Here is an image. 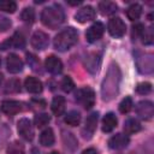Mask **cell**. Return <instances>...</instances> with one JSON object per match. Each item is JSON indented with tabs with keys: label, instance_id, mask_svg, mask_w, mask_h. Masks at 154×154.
Wrapping results in <instances>:
<instances>
[{
	"label": "cell",
	"instance_id": "1",
	"mask_svg": "<svg viewBox=\"0 0 154 154\" xmlns=\"http://www.w3.org/2000/svg\"><path fill=\"white\" fill-rule=\"evenodd\" d=\"M120 83V70L118 65L112 64L106 73V77L102 81L101 95L103 101H111L118 94Z\"/></svg>",
	"mask_w": 154,
	"mask_h": 154
},
{
	"label": "cell",
	"instance_id": "2",
	"mask_svg": "<svg viewBox=\"0 0 154 154\" xmlns=\"http://www.w3.org/2000/svg\"><path fill=\"white\" fill-rule=\"evenodd\" d=\"M65 20V13L60 5L54 4L52 6L45 7L41 13V22L45 26L51 29H57Z\"/></svg>",
	"mask_w": 154,
	"mask_h": 154
},
{
	"label": "cell",
	"instance_id": "3",
	"mask_svg": "<svg viewBox=\"0 0 154 154\" xmlns=\"http://www.w3.org/2000/svg\"><path fill=\"white\" fill-rule=\"evenodd\" d=\"M77 38H78L77 30L72 26H69V28H65L64 30H61L54 37L53 45H54L55 49H58L60 52H65V51H69L77 42Z\"/></svg>",
	"mask_w": 154,
	"mask_h": 154
},
{
	"label": "cell",
	"instance_id": "4",
	"mask_svg": "<svg viewBox=\"0 0 154 154\" xmlns=\"http://www.w3.org/2000/svg\"><path fill=\"white\" fill-rule=\"evenodd\" d=\"M76 101L78 103H81L87 109L91 108L95 103V93H94V90L89 87L78 89L76 91Z\"/></svg>",
	"mask_w": 154,
	"mask_h": 154
},
{
	"label": "cell",
	"instance_id": "5",
	"mask_svg": "<svg viewBox=\"0 0 154 154\" xmlns=\"http://www.w3.org/2000/svg\"><path fill=\"white\" fill-rule=\"evenodd\" d=\"M108 32L111 36L116 37V38H119V37H123L125 35V31H126V25L125 23L123 22L122 18L119 17H113L109 19L108 22Z\"/></svg>",
	"mask_w": 154,
	"mask_h": 154
},
{
	"label": "cell",
	"instance_id": "6",
	"mask_svg": "<svg viewBox=\"0 0 154 154\" xmlns=\"http://www.w3.org/2000/svg\"><path fill=\"white\" fill-rule=\"evenodd\" d=\"M136 113L141 119H144V120L152 119L153 116H154V105H153V102L148 101V100L140 101L136 106Z\"/></svg>",
	"mask_w": 154,
	"mask_h": 154
},
{
	"label": "cell",
	"instance_id": "7",
	"mask_svg": "<svg viewBox=\"0 0 154 154\" xmlns=\"http://www.w3.org/2000/svg\"><path fill=\"white\" fill-rule=\"evenodd\" d=\"M17 129L20 137L24 138L25 141H31L34 138V128L31 125V122L28 118L19 119L17 124Z\"/></svg>",
	"mask_w": 154,
	"mask_h": 154
},
{
	"label": "cell",
	"instance_id": "8",
	"mask_svg": "<svg viewBox=\"0 0 154 154\" xmlns=\"http://www.w3.org/2000/svg\"><path fill=\"white\" fill-rule=\"evenodd\" d=\"M103 31H105V26L102 23L100 22H96L94 23L93 25H90L85 32V37H87V41L93 43V42H96L99 38H101V36L103 35Z\"/></svg>",
	"mask_w": 154,
	"mask_h": 154
},
{
	"label": "cell",
	"instance_id": "9",
	"mask_svg": "<svg viewBox=\"0 0 154 154\" xmlns=\"http://www.w3.org/2000/svg\"><path fill=\"white\" fill-rule=\"evenodd\" d=\"M137 69L141 73H152L154 69V58L152 54H144L137 58Z\"/></svg>",
	"mask_w": 154,
	"mask_h": 154
},
{
	"label": "cell",
	"instance_id": "10",
	"mask_svg": "<svg viewBox=\"0 0 154 154\" xmlns=\"http://www.w3.org/2000/svg\"><path fill=\"white\" fill-rule=\"evenodd\" d=\"M48 43H49V37H48V35L46 32L35 31L32 34V36H31V46L35 49L42 51V49L48 47Z\"/></svg>",
	"mask_w": 154,
	"mask_h": 154
},
{
	"label": "cell",
	"instance_id": "11",
	"mask_svg": "<svg viewBox=\"0 0 154 154\" xmlns=\"http://www.w3.org/2000/svg\"><path fill=\"white\" fill-rule=\"evenodd\" d=\"M97 119H99V113L97 112H93L91 114H89L87 117L85 125H84V129H83V137L84 138H90L91 137V135L96 130Z\"/></svg>",
	"mask_w": 154,
	"mask_h": 154
},
{
	"label": "cell",
	"instance_id": "12",
	"mask_svg": "<svg viewBox=\"0 0 154 154\" xmlns=\"http://www.w3.org/2000/svg\"><path fill=\"white\" fill-rule=\"evenodd\" d=\"M100 64H101V57L97 53H89L84 58V65L87 70L91 73H95L99 71Z\"/></svg>",
	"mask_w": 154,
	"mask_h": 154
},
{
	"label": "cell",
	"instance_id": "13",
	"mask_svg": "<svg viewBox=\"0 0 154 154\" xmlns=\"http://www.w3.org/2000/svg\"><path fill=\"white\" fill-rule=\"evenodd\" d=\"M45 66H46V70L53 75H58L63 71V63L61 60L55 57V55H49L46 58V61H45Z\"/></svg>",
	"mask_w": 154,
	"mask_h": 154
},
{
	"label": "cell",
	"instance_id": "14",
	"mask_svg": "<svg viewBox=\"0 0 154 154\" xmlns=\"http://www.w3.org/2000/svg\"><path fill=\"white\" fill-rule=\"evenodd\" d=\"M95 14L96 13H95L94 7H91V6H84V7L79 8L76 12L75 18H76V20L78 23H87V22L94 19L95 18Z\"/></svg>",
	"mask_w": 154,
	"mask_h": 154
},
{
	"label": "cell",
	"instance_id": "15",
	"mask_svg": "<svg viewBox=\"0 0 154 154\" xmlns=\"http://www.w3.org/2000/svg\"><path fill=\"white\" fill-rule=\"evenodd\" d=\"M130 140L125 134H116L108 140V146L112 149H123L129 144Z\"/></svg>",
	"mask_w": 154,
	"mask_h": 154
},
{
	"label": "cell",
	"instance_id": "16",
	"mask_svg": "<svg viewBox=\"0 0 154 154\" xmlns=\"http://www.w3.org/2000/svg\"><path fill=\"white\" fill-rule=\"evenodd\" d=\"M6 67L11 73H18L23 70V61L17 54L11 53L6 59Z\"/></svg>",
	"mask_w": 154,
	"mask_h": 154
},
{
	"label": "cell",
	"instance_id": "17",
	"mask_svg": "<svg viewBox=\"0 0 154 154\" xmlns=\"http://www.w3.org/2000/svg\"><path fill=\"white\" fill-rule=\"evenodd\" d=\"M1 111L8 116H13L22 111V105L14 100H5L1 103Z\"/></svg>",
	"mask_w": 154,
	"mask_h": 154
},
{
	"label": "cell",
	"instance_id": "18",
	"mask_svg": "<svg viewBox=\"0 0 154 154\" xmlns=\"http://www.w3.org/2000/svg\"><path fill=\"white\" fill-rule=\"evenodd\" d=\"M24 87L31 94H38L42 91V83L36 77H26L24 82Z\"/></svg>",
	"mask_w": 154,
	"mask_h": 154
},
{
	"label": "cell",
	"instance_id": "19",
	"mask_svg": "<svg viewBox=\"0 0 154 154\" xmlns=\"http://www.w3.org/2000/svg\"><path fill=\"white\" fill-rule=\"evenodd\" d=\"M117 117L114 113L109 112V113H106L103 119H102V131L103 132H111L116 126H117Z\"/></svg>",
	"mask_w": 154,
	"mask_h": 154
},
{
	"label": "cell",
	"instance_id": "20",
	"mask_svg": "<svg viewBox=\"0 0 154 154\" xmlns=\"http://www.w3.org/2000/svg\"><path fill=\"white\" fill-rule=\"evenodd\" d=\"M51 108H52V112L55 114V116H63L64 112H65V97L64 96H54L53 101H52V105H51Z\"/></svg>",
	"mask_w": 154,
	"mask_h": 154
},
{
	"label": "cell",
	"instance_id": "21",
	"mask_svg": "<svg viewBox=\"0 0 154 154\" xmlns=\"http://www.w3.org/2000/svg\"><path fill=\"white\" fill-rule=\"evenodd\" d=\"M99 10L103 16H112L118 11V6L113 1H101L99 2Z\"/></svg>",
	"mask_w": 154,
	"mask_h": 154
},
{
	"label": "cell",
	"instance_id": "22",
	"mask_svg": "<svg viewBox=\"0 0 154 154\" xmlns=\"http://www.w3.org/2000/svg\"><path fill=\"white\" fill-rule=\"evenodd\" d=\"M54 141H55V138H54V132H53L52 129L48 128V129H45L41 132V135H40V143L42 146L51 147V146H53Z\"/></svg>",
	"mask_w": 154,
	"mask_h": 154
},
{
	"label": "cell",
	"instance_id": "23",
	"mask_svg": "<svg viewBox=\"0 0 154 154\" xmlns=\"http://www.w3.org/2000/svg\"><path fill=\"white\" fill-rule=\"evenodd\" d=\"M141 130V124L137 119L135 118H129L125 123H124V131L126 135H131V134H136Z\"/></svg>",
	"mask_w": 154,
	"mask_h": 154
},
{
	"label": "cell",
	"instance_id": "24",
	"mask_svg": "<svg viewBox=\"0 0 154 154\" xmlns=\"http://www.w3.org/2000/svg\"><path fill=\"white\" fill-rule=\"evenodd\" d=\"M142 14V6L140 4H132L126 10V17L130 20H136Z\"/></svg>",
	"mask_w": 154,
	"mask_h": 154
},
{
	"label": "cell",
	"instance_id": "25",
	"mask_svg": "<svg viewBox=\"0 0 154 154\" xmlns=\"http://www.w3.org/2000/svg\"><path fill=\"white\" fill-rule=\"evenodd\" d=\"M63 141H64L65 147H66L69 150L73 152V150L77 148V140H76V137H75L71 132L64 131V132H63Z\"/></svg>",
	"mask_w": 154,
	"mask_h": 154
},
{
	"label": "cell",
	"instance_id": "26",
	"mask_svg": "<svg viewBox=\"0 0 154 154\" xmlns=\"http://www.w3.org/2000/svg\"><path fill=\"white\" fill-rule=\"evenodd\" d=\"M64 122L70 125V126H77L81 122V114L77 112V111H70L65 118H64Z\"/></svg>",
	"mask_w": 154,
	"mask_h": 154
},
{
	"label": "cell",
	"instance_id": "27",
	"mask_svg": "<svg viewBox=\"0 0 154 154\" xmlns=\"http://www.w3.org/2000/svg\"><path fill=\"white\" fill-rule=\"evenodd\" d=\"M10 43H11L12 47L18 48V49H22V48L25 47V38H24V36H23L20 32L17 31V32H14L13 36L10 38Z\"/></svg>",
	"mask_w": 154,
	"mask_h": 154
},
{
	"label": "cell",
	"instance_id": "28",
	"mask_svg": "<svg viewBox=\"0 0 154 154\" xmlns=\"http://www.w3.org/2000/svg\"><path fill=\"white\" fill-rule=\"evenodd\" d=\"M20 18L25 23H29V24L34 23V20H35V11H34V8L32 7H25L22 11Z\"/></svg>",
	"mask_w": 154,
	"mask_h": 154
},
{
	"label": "cell",
	"instance_id": "29",
	"mask_svg": "<svg viewBox=\"0 0 154 154\" xmlns=\"http://www.w3.org/2000/svg\"><path fill=\"white\" fill-rule=\"evenodd\" d=\"M17 10V4L12 0H0V11L13 13Z\"/></svg>",
	"mask_w": 154,
	"mask_h": 154
},
{
	"label": "cell",
	"instance_id": "30",
	"mask_svg": "<svg viewBox=\"0 0 154 154\" xmlns=\"http://www.w3.org/2000/svg\"><path fill=\"white\" fill-rule=\"evenodd\" d=\"M51 122V117L47 114V113H40V114H36L35 118H34V123L37 128H42L45 125H47L48 123Z\"/></svg>",
	"mask_w": 154,
	"mask_h": 154
},
{
	"label": "cell",
	"instance_id": "31",
	"mask_svg": "<svg viewBox=\"0 0 154 154\" xmlns=\"http://www.w3.org/2000/svg\"><path fill=\"white\" fill-rule=\"evenodd\" d=\"M7 153L8 154H24V146L20 142L14 141V142L8 144Z\"/></svg>",
	"mask_w": 154,
	"mask_h": 154
},
{
	"label": "cell",
	"instance_id": "32",
	"mask_svg": "<svg viewBox=\"0 0 154 154\" xmlns=\"http://www.w3.org/2000/svg\"><path fill=\"white\" fill-rule=\"evenodd\" d=\"M142 42L143 45H152L154 42V32H153V26H149L148 29H144L142 36Z\"/></svg>",
	"mask_w": 154,
	"mask_h": 154
},
{
	"label": "cell",
	"instance_id": "33",
	"mask_svg": "<svg viewBox=\"0 0 154 154\" xmlns=\"http://www.w3.org/2000/svg\"><path fill=\"white\" fill-rule=\"evenodd\" d=\"M132 106H134V103H132V99L131 97H124L123 100H122V102L119 103V111L122 112V113H129L131 109H132Z\"/></svg>",
	"mask_w": 154,
	"mask_h": 154
},
{
	"label": "cell",
	"instance_id": "34",
	"mask_svg": "<svg viewBox=\"0 0 154 154\" xmlns=\"http://www.w3.org/2000/svg\"><path fill=\"white\" fill-rule=\"evenodd\" d=\"M20 90V83L18 79L16 78H12L7 82L6 84V88H5V91L6 93H18Z\"/></svg>",
	"mask_w": 154,
	"mask_h": 154
},
{
	"label": "cell",
	"instance_id": "35",
	"mask_svg": "<svg viewBox=\"0 0 154 154\" xmlns=\"http://www.w3.org/2000/svg\"><path fill=\"white\" fill-rule=\"evenodd\" d=\"M60 87H61V89H63L65 93H70V91L73 90V88H75V83H73V81H72L69 76H66V77L63 78Z\"/></svg>",
	"mask_w": 154,
	"mask_h": 154
},
{
	"label": "cell",
	"instance_id": "36",
	"mask_svg": "<svg viewBox=\"0 0 154 154\" xmlns=\"http://www.w3.org/2000/svg\"><path fill=\"white\" fill-rule=\"evenodd\" d=\"M136 91L138 94H149L152 91V84L148 83V82H142V83H138L137 87H136Z\"/></svg>",
	"mask_w": 154,
	"mask_h": 154
},
{
	"label": "cell",
	"instance_id": "37",
	"mask_svg": "<svg viewBox=\"0 0 154 154\" xmlns=\"http://www.w3.org/2000/svg\"><path fill=\"white\" fill-rule=\"evenodd\" d=\"M143 31H144V25L141 24V23H136L132 26V38L136 40L138 37H141L142 34H143Z\"/></svg>",
	"mask_w": 154,
	"mask_h": 154
},
{
	"label": "cell",
	"instance_id": "38",
	"mask_svg": "<svg viewBox=\"0 0 154 154\" xmlns=\"http://www.w3.org/2000/svg\"><path fill=\"white\" fill-rule=\"evenodd\" d=\"M11 24H12V23H11V19H10V18H7V17L0 14V31H1V32L8 30L10 26H11Z\"/></svg>",
	"mask_w": 154,
	"mask_h": 154
},
{
	"label": "cell",
	"instance_id": "39",
	"mask_svg": "<svg viewBox=\"0 0 154 154\" xmlns=\"http://www.w3.org/2000/svg\"><path fill=\"white\" fill-rule=\"evenodd\" d=\"M82 154H97V153H96V150L94 148H88V149L83 150Z\"/></svg>",
	"mask_w": 154,
	"mask_h": 154
},
{
	"label": "cell",
	"instance_id": "40",
	"mask_svg": "<svg viewBox=\"0 0 154 154\" xmlns=\"http://www.w3.org/2000/svg\"><path fill=\"white\" fill-rule=\"evenodd\" d=\"M67 4L69 5H79V4H82V1L79 0V1H67Z\"/></svg>",
	"mask_w": 154,
	"mask_h": 154
},
{
	"label": "cell",
	"instance_id": "41",
	"mask_svg": "<svg viewBox=\"0 0 154 154\" xmlns=\"http://www.w3.org/2000/svg\"><path fill=\"white\" fill-rule=\"evenodd\" d=\"M2 81H4V76H2V73H0V85H1Z\"/></svg>",
	"mask_w": 154,
	"mask_h": 154
},
{
	"label": "cell",
	"instance_id": "42",
	"mask_svg": "<svg viewBox=\"0 0 154 154\" xmlns=\"http://www.w3.org/2000/svg\"><path fill=\"white\" fill-rule=\"evenodd\" d=\"M49 154H60V153H58V152H52V153H49Z\"/></svg>",
	"mask_w": 154,
	"mask_h": 154
},
{
	"label": "cell",
	"instance_id": "43",
	"mask_svg": "<svg viewBox=\"0 0 154 154\" xmlns=\"http://www.w3.org/2000/svg\"><path fill=\"white\" fill-rule=\"evenodd\" d=\"M0 64H1V58H0Z\"/></svg>",
	"mask_w": 154,
	"mask_h": 154
}]
</instances>
